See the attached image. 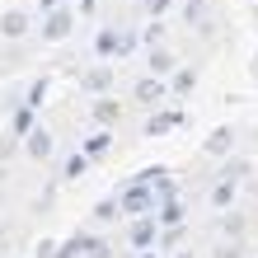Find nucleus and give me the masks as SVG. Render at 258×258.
Masks as SVG:
<instances>
[{"label":"nucleus","mask_w":258,"mask_h":258,"mask_svg":"<svg viewBox=\"0 0 258 258\" xmlns=\"http://www.w3.org/2000/svg\"><path fill=\"white\" fill-rule=\"evenodd\" d=\"M28 136H33V141H28V150H33V155L42 160V155H47V150H52V141H47V132H28Z\"/></svg>","instance_id":"10"},{"label":"nucleus","mask_w":258,"mask_h":258,"mask_svg":"<svg viewBox=\"0 0 258 258\" xmlns=\"http://www.w3.org/2000/svg\"><path fill=\"white\" fill-rule=\"evenodd\" d=\"M117 216V202H99V221H113Z\"/></svg>","instance_id":"15"},{"label":"nucleus","mask_w":258,"mask_h":258,"mask_svg":"<svg viewBox=\"0 0 258 258\" xmlns=\"http://www.w3.org/2000/svg\"><path fill=\"white\" fill-rule=\"evenodd\" d=\"M89 89H108V71H94V75H89Z\"/></svg>","instance_id":"13"},{"label":"nucleus","mask_w":258,"mask_h":258,"mask_svg":"<svg viewBox=\"0 0 258 258\" xmlns=\"http://www.w3.org/2000/svg\"><path fill=\"white\" fill-rule=\"evenodd\" d=\"M28 132H33V108L24 103V108L14 113V136H28Z\"/></svg>","instance_id":"7"},{"label":"nucleus","mask_w":258,"mask_h":258,"mask_svg":"<svg viewBox=\"0 0 258 258\" xmlns=\"http://www.w3.org/2000/svg\"><path fill=\"white\" fill-rule=\"evenodd\" d=\"M230 197H235V188H230V183H221V188H216V207H225Z\"/></svg>","instance_id":"16"},{"label":"nucleus","mask_w":258,"mask_h":258,"mask_svg":"<svg viewBox=\"0 0 258 258\" xmlns=\"http://www.w3.org/2000/svg\"><path fill=\"white\" fill-rule=\"evenodd\" d=\"M230 141H235V132H230V127H221V132H211L207 150H211V155H225V150H230Z\"/></svg>","instance_id":"3"},{"label":"nucleus","mask_w":258,"mask_h":258,"mask_svg":"<svg viewBox=\"0 0 258 258\" xmlns=\"http://www.w3.org/2000/svg\"><path fill=\"white\" fill-rule=\"evenodd\" d=\"M117 47H122V42H117L113 33H103V38H99V52H117Z\"/></svg>","instance_id":"14"},{"label":"nucleus","mask_w":258,"mask_h":258,"mask_svg":"<svg viewBox=\"0 0 258 258\" xmlns=\"http://www.w3.org/2000/svg\"><path fill=\"white\" fill-rule=\"evenodd\" d=\"M160 221L164 225H178V221H183V207H178L174 197H164V202H160Z\"/></svg>","instance_id":"6"},{"label":"nucleus","mask_w":258,"mask_h":258,"mask_svg":"<svg viewBox=\"0 0 258 258\" xmlns=\"http://www.w3.org/2000/svg\"><path fill=\"white\" fill-rule=\"evenodd\" d=\"M160 94H164L160 80H141V85H136V99H141V103H160Z\"/></svg>","instance_id":"5"},{"label":"nucleus","mask_w":258,"mask_h":258,"mask_svg":"<svg viewBox=\"0 0 258 258\" xmlns=\"http://www.w3.org/2000/svg\"><path fill=\"white\" fill-rule=\"evenodd\" d=\"M169 127H178V113H160V117H150V136H160V132H169Z\"/></svg>","instance_id":"8"},{"label":"nucleus","mask_w":258,"mask_h":258,"mask_svg":"<svg viewBox=\"0 0 258 258\" xmlns=\"http://www.w3.org/2000/svg\"><path fill=\"white\" fill-rule=\"evenodd\" d=\"M66 33H71V14H66V10H52L47 24H42V38L56 42V38H66Z\"/></svg>","instance_id":"2"},{"label":"nucleus","mask_w":258,"mask_h":258,"mask_svg":"<svg viewBox=\"0 0 258 258\" xmlns=\"http://www.w3.org/2000/svg\"><path fill=\"white\" fill-rule=\"evenodd\" d=\"M103 150H108V136H103V132L85 141V155H89V160H94V155H103Z\"/></svg>","instance_id":"11"},{"label":"nucleus","mask_w":258,"mask_h":258,"mask_svg":"<svg viewBox=\"0 0 258 258\" xmlns=\"http://www.w3.org/2000/svg\"><path fill=\"white\" fill-rule=\"evenodd\" d=\"M132 239H136V244H150V239H155V225H150V221H136L132 225Z\"/></svg>","instance_id":"9"},{"label":"nucleus","mask_w":258,"mask_h":258,"mask_svg":"<svg viewBox=\"0 0 258 258\" xmlns=\"http://www.w3.org/2000/svg\"><path fill=\"white\" fill-rule=\"evenodd\" d=\"M24 28H28V19H24L19 10H10L5 19H0V33H5V38H14V33H24Z\"/></svg>","instance_id":"4"},{"label":"nucleus","mask_w":258,"mask_h":258,"mask_svg":"<svg viewBox=\"0 0 258 258\" xmlns=\"http://www.w3.org/2000/svg\"><path fill=\"white\" fill-rule=\"evenodd\" d=\"M85 160H89V155H75V160H66V178H80V174H85Z\"/></svg>","instance_id":"12"},{"label":"nucleus","mask_w":258,"mask_h":258,"mask_svg":"<svg viewBox=\"0 0 258 258\" xmlns=\"http://www.w3.org/2000/svg\"><path fill=\"white\" fill-rule=\"evenodd\" d=\"M146 207H150V183H146V178H136V183L122 192V211H132V216H146Z\"/></svg>","instance_id":"1"}]
</instances>
